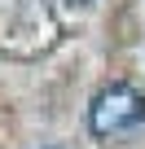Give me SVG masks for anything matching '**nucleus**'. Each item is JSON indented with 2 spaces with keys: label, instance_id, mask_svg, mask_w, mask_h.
<instances>
[{
  "label": "nucleus",
  "instance_id": "nucleus-1",
  "mask_svg": "<svg viewBox=\"0 0 145 149\" xmlns=\"http://www.w3.org/2000/svg\"><path fill=\"white\" fill-rule=\"evenodd\" d=\"M145 118V97L132 88V84H110L92 97L88 105V127L97 136H119V132H132L136 123Z\"/></svg>",
  "mask_w": 145,
  "mask_h": 149
}]
</instances>
